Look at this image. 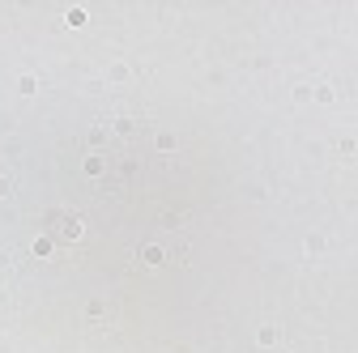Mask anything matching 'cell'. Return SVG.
Returning <instances> with one entry per match:
<instances>
[{"instance_id": "cell-1", "label": "cell", "mask_w": 358, "mask_h": 353, "mask_svg": "<svg viewBox=\"0 0 358 353\" xmlns=\"http://www.w3.org/2000/svg\"><path fill=\"white\" fill-rule=\"evenodd\" d=\"M52 222H56V239H60V243H73V239L81 234V222H77V217H60V213H52Z\"/></svg>"}, {"instance_id": "cell-2", "label": "cell", "mask_w": 358, "mask_h": 353, "mask_svg": "<svg viewBox=\"0 0 358 353\" xmlns=\"http://www.w3.org/2000/svg\"><path fill=\"white\" fill-rule=\"evenodd\" d=\"M141 260H145V264H162V251H158V247H145Z\"/></svg>"}, {"instance_id": "cell-3", "label": "cell", "mask_w": 358, "mask_h": 353, "mask_svg": "<svg viewBox=\"0 0 358 353\" xmlns=\"http://www.w3.org/2000/svg\"><path fill=\"white\" fill-rule=\"evenodd\" d=\"M52 251V239H34V255H48Z\"/></svg>"}]
</instances>
